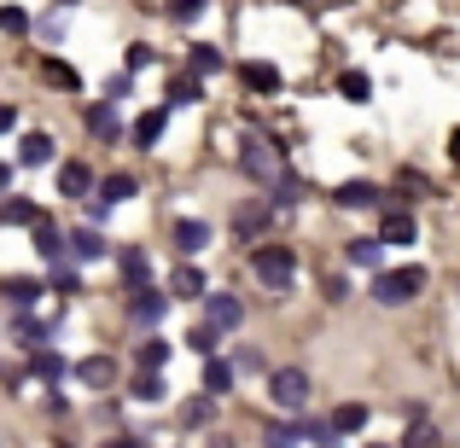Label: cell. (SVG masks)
<instances>
[{
    "instance_id": "obj_9",
    "label": "cell",
    "mask_w": 460,
    "mask_h": 448,
    "mask_svg": "<svg viewBox=\"0 0 460 448\" xmlns=\"http://www.w3.org/2000/svg\"><path fill=\"white\" fill-rule=\"evenodd\" d=\"M239 314H245V309H239V297H210V303H204V321H210L216 332H234Z\"/></svg>"
},
{
    "instance_id": "obj_6",
    "label": "cell",
    "mask_w": 460,
    "mask_h": 448,
    "mask_svg": "<svg viewBox=\"0 0 460 448\" xmlns=\"http://www.w3.org/2000/svg\"><path fill=\"white\" fill-rule=\"evenodd\" d=\"M58 192H65V198H88L93 192V169L88 163H65L58 169Z\"/></svg>"
},
{
    "instance_id": "obj_28",
    "label": "cell",
    "mask_w": 460,
    "mask_h": 448,
    "mask_svg": "<svg viewBox=\"0 0 460 448\" xmlns=\"http://www.w3.org/2000/svg\"><path fill=\"white\" fill-rule=\"evenodd\" d=\"M169 100H175V105H192V100H199V82H187V76H181L175 88H169Z\"/></svg>"
},
{
    "instance_id": "obj_27",
    "label": "cell",
    "mask_w": 460,
    "mask_h": 448,
    "mask_svg": "<svg viewBox=\"0 0 460 448\" xmlns=\"http://www.w3.org/2000/svg\"><path fill=\"white\" fill-rule=\"evenodd\" d=\"M245 82L251 88H280V76H274L269 65H245Z\"/></svg>"
},
{
    "instance_id": "obj_31",
    "label": "cell",
    "mask_w": 460,
    "mask_h": 448,
    "mask_svg": "<svg viewBox=\"0 0 460 448\" xmlns=\"http://www.w3.org/2000/svg\"><path fill=\"white\" fill-rule=\"evenodd\" d=\"M47 76H53V82H65V88H76V70H65L58 58H47Z\"/></svg>"
},
{
    "instance_id": "obj_32",
    "label": "cell",
    "mask_w": 460,
    "mask_h": 448,
    "mask_svg": "<svg viewBox=\"0 0 460 448\" xmlns=\"http://www.w3.org/2000/svg\"><path fill=\"white\" fill-rule=\"evenodd\" d=\"M338 204H379V192L361 187V192H338Z\"/></svg>"
},
{
    "instance_id": "obj_17",
    "label": "cell",
    "mask_w": 460,
    "mask_h": 448,
    "mask_svg": "<svg viewBox=\"0 0 460 448\" xmlns=\"http://www.w3.org/2000/svg\"><path fill=\"white\" fill-rule=\"evenodd\" d=\"M0 292H6V303H12V309H30V303L41 297V280H6Z\"/></svg>"
},
{
    "instance_id": "obj_16",
    "label": "cell",
    "mask_w": 460,
    "mask_h": 448,
    "mask_svg": "<svg viewBox=\"0 0 460 448\" xmlns=\"http://www.w3.org/2000/svg\"><path fill=\"white\" fill-rule=\"evenodd\" d=\"M88 128H93L100 140H117V135H123V123H117L111 105H93V111H88Z\"/></svg>"
},
{
    "instance_id": "obj_13",
    "label": "cell",
    "mask_w": 460,
    "mask_h": 448,
    "mask_svg": "<svg viewBox=\"0 0 460 448\" xmlns=\"http://www.w3.org/2000/svg\"><path fill=\"white\" fill-rule=\"evenodd\" d=\"M204 245H210V227L204 222H175V250L192 257V250H204Z\"/></svg>"
},
{
    "instance_id": "obj_21",
    "label": "cell",
    "mask_w": 460,
    "mask_h": 448,
    "mask_svg": "<svg viewBox=\"0 0 460 448\" xmlns=\"http://www.w3.org/2000/svg\"><path fill=\"white\" fill-rule=\"evenodd\" d=\"M385 239H391V245H408V239H414V215H391V222H385Z\"/></svg>"
},
{
    "instance_id": "obj_25",
    "label": "cell",
    "mask_w": 460,
    "mask_h": 448,
    "mask_svg": "<svg viewBox=\"0 0 460 448\" xmlns=\"http://www.w3.org/2000/svg\"><path fill=\"white\" fill-rule=\"evenodd\" d=\"M361 426H367V408H338L332 431H361Z\"/></svg>"
},
{
    "instance_id": "obj_8",
    "label": "cell",
    "mask_w": 460,
    "mask_h": 448,
    "mask_svg": "<svg viewBox=\"0 0 460 448\" xmlns=\"http://www.w3.org/2000/svg\"><path fill=\"white\" fill-rule=\"evenodd\" d=\"M35 250H41L47 262H58V257L70 250V233H58L53 222H41V215H35Z\"/></svg>"
},
{
    "instance_id": "obj_29",
    "label": "cell",
    "mask_w": 460,
    "mask_h": 448,
    "mask_svg": "<svg viewBox=\"0 0 460 448\" xmlns=\"http://www.w3.org/2000/svg\"><path fill=\"white\" fill-rule=\"evenodd\" d=\"M47 285H53V292H76V268H53V280H47Z\"/></svg>"
},
{
    "instance_id": "obj_26",
    "label": "cell",
    "mask_w": 460,
    "mask_h": 448,
    "mask_svg": "<svg viewBox=\"0 0 460 448\" xmlns=\"http://www.w3.org/2000/svg\"><path fill=\"white\" fill-rule=\"evenodd\" d=\"M135 396H140V402H157V396H164V379H152V367H146L135 379Z\"/></svg>"
},
{
    "instance_id": "obj_1",
    "label": "cell",
    "mask_w": 460,
    "mask_h": 448,
    "mask_svg": "<svg viewBox=\"0 0 460 448\" xmlns=\"http://www.w3.org/2000/svg\"><path fill=\"white\" fill-rule=\"evenodd\" d=\"M420 285H426V268H396V274H379L373 297L379 303H402V297H420Z\"/></svg>"
},
{
    "instance_id": "obj_12",
    "label": "cell",
    "mask_w": 460,
    "mask_h": 448,
    "mask_svg": "<svg viewBox=\"0 0 460 448\" xmlns=\"http://www.w3.org/2000/svg\"><path fill=\"white\" fill-rule=\"evenodd\" d=\"M70 257H82V262H100V257H105V239L93 233V227H76V233H70Z\"/></svg>"
},
{
    "instance_id": "obj_18",
    "label": "cell",
    "mask_w": 460,
    "mask_h": 448,
    "mask_svg": "<svg viewBox=\"0 0 460 448\" xmlns=\"http://www.w3.org/2000/svg\"><path fill=\"white\" fill-rule=\"evenodd\" d=\"M204 391H210V396L234 391V367H227V361H210V367H204Z\"/></svg>"
},
{
    "instance_id": "obj_3",
    "label": "cell",
    "mask_w": 460,
    "mask_h": 448,
    "mask_svg": "<svg viewBox=\"0 0 460 448\" xmlns=\"http://www.w3.org/2000/svg\"><path fill=\"white\" fill-rule=\"evenodd\" d=\"M269 396H274L280 408H297V402L309 396V379H304L297 367H286V373H274V379H269Z\"/></svg>"
},
{
    "instance_id": "obj_33",
    "label": "cell",
    "mask_w": 460,
    "mask_h": 448,
    "mask_svg": "<svg viewBox=\"0 0 460 448\" xmlns=\"http://www.w3.org/2000/svg\"><path fill=\"white\" fill-rule=\"evenodd\" d=\"M12 128H18V111H12V105H0V135H12Z\"/></svg>"
},
{
    "instance_id": "obj_19",
    "label": "cell",
    "mask_w": 460,
    "mask_h": 448,
    "mask_svg": "<svg viewBox=\"0 0 460 448\" xmlns=\"http://www.w3.org/2000/svg\"><path fill=\"white\" fill-rule=\"evenodd\" d=\"M157 135H164V111H146L135 123V146H157Z\"/></svg>"
},
{
    "instance_id": "obj_7",
    "label": "cell",
    "mask_w": 460,
    "mask_h": 448,
    "mask_svg": "<svg viewBox=\"0 0 460 448\" xmlns=\"http://www.w3.org/2000/svg\"><path fill=\"white\" fill-rule=\"evenodd\" d=\"M135 187H140L135 175H111V180H105V187H100V198H93V215H105V210H111V204L135 198Z\"/></svg>"
},
{
    "instance_id": "obj_5",
    "label": "cell",
    "mask_w": 460,
    "mask_h": 448,
    "mask_svg": "<svg viewBox=\"0 0 460 448\" xmlns=\"http://www.w3.org/2000/svg\"><path fill=\"white\" fill-rule=\"evenodd\" d=\"M76 379L88 384V391H111V379H117V361H111V356H88V361L76 367Z\"/></svg>"
},
{
    "instance_id": "obj_4",
    "label": "cell",
    "mask_w": 460,
    "mask_h": 448,
    "mask_svg": "<svg viewBox=\"0 0 460 448\" xmlns=\"http://www.w3.org/2000/svg\"><path fill=\"white\" fill-rule=\"evenodd\" d=\"M257 274L269 285H292V250L274 245V250H257Z\"/></svg>"
},
{
    "instance_id": "obj_35",
    "label": "cell",
    "mask_w": 460,
    "mask_h": 448,
    "mask_svg": "<svg viewBox=\"0 0 460 448\" xmlns=\"http://www.w3.org/2000/svg\"><path fill=\"white\" fill-rule=\"evenodd\" d=\"M449 157H460V135H455V140H449Z\"/></svg>"
},
{
    "instance_id": "obj_36",
    "label": "cell",
    "mask_w": 460,
    "mask_h": 448,
    "mask_svg": "<svg viewBox=\"0 0 460 448\" xmlns=\"http://www.w3.org/2000/svg\"><path fill=\"white\" fill-rule=\"evenodd\" d=\"M58 6H82V0H58Z\"/></svg>"
},
{
    "instance_id": "obj_24",
    "label": "cell",
    "mask_w": 460,
    "mask_h": 448,
    "mask_svg": "<svg viewBox=\"0 0 460 448\" xmlns=\"http://www.w3.org/2000/svg\"><path fill=\"white\" fill-rule=\"evenodd\" d=\"M169 361V344L164 338H146V344H140V367H164Z\"/></svg>"
},
{
    "instance_id": "obj_10",
    "label": "cell",
    "mask_w": 460,
    "mask_h": 448,
    "mask_svg": "<svg viewBox=\"0 0 460 448\" xmlns=\"http://www.w3.org/2000/svg\"><path fill=\"white\" fill-rule=\"evenodd\" d=\"M30 373H35V379H41V384H58V379H65V373H70V361L65 356H58V349H35V361H30Z\"/></svg>"
},
{
    "instance_id": "obj_14",
    "label": "cell",
    "mask_w": 460,
    "mask_h": 448,
    "mask_svg": "<svg viewBox=\"0 0 460 448\" xmlns=\"http://www.w3.org/2000/svg\"><path fill=\"white\" fill-rule=\"evenodd\" d=\"M12 332H18L30 349H41L47 338H53V326H47V321H35V314H18V321H12Z\"/></svg>"
},
{
    "instance_id": "obj_22",
    "label": "cell",
    "mask_w": 460,
    "mask_h": 448,
    "mask_svg": "<svg viewBox=\"0 0 460 448\" xmlns=\"http://www.w3.org/2000/svg\"><path fill=\"white\" fill-rule=\"evenodd\" d=\"M123 274L128 285H146V250H123Z\"/></svg>"
},
{
    "instance_id": "obj_15",
    "label": "cell",
    "mask_w": 460,
    "mask_h": 448,
    "mask_svg": "<svg viewBox=\"0 0 460 448\" xmlns=\"http://www.w3.org/2000/svg\"><path fill=\"white\" fill-rule=\"evenodd\" d=\"M35 215H41V210H35L30 198H0V222H6V227H23V222L35 227Z\"/></svg>"
},
{
    "instance_id": "obj_30",
    "label": "cell",
    "mask_w": 460,
    "mask_h": 448,
    "mask_svg": "<svg viewBox=\"0 0 460 448\" xmlns=\"http://www.w3.org/2000/svg\"><path fill=\"white\" fill-rule=\"evenodd\" d=\"M199 12H204V0H175V6H169V18L187 23V18H199Z\"/></svg>"
},
{
    "instance_id": "obj_11",
    "label": "cell",
    "mask_w": 460,
    "mask_h": 448,
    "mask_svg": "<svg viewBox=\"0 0 460 448\" xmlns=\"http://www.w3.org/2000/svg\"><path fill=\"white\" fill-rule=\"evenodd\" d=\"M18 163H30V169L53 163V135H23V146H18Z\"/></svg>"
},
{
    "instance_id": "obj_23",
    "label": "cell",
    "mask_w": 460,
    "mask_h": 448,
    "mask_svg": "<svg viewBox=\"0 0 460 448\" xmlns=\"http://www.w3.org/2000/svg\"><path fill=\"white\" fill-rule=\"evenodd\" d=\"M0 30H6V35H23V30H30V12H23V6H0Z\"/></svg>"
},
{
    "instance_id": "obj_34",
    "label": "cell",
    "mask_w": 460,
    "mask_h": 448,
    "mask_svg": "<svg viewBox=\"0 0 460 448\" xmlns=\"http://www.w3.org/2000/svg\"><path fill=\"white\" fill-rule=\"evenodd\" d=\"M12 187V163H0V192H6Z\"/></svg>"
},
{
    "instance_id": "obj_2",
    "label": "cell",
    "mask_w": 460,
    "mask_h": 448,
    "mask_svg": "<svg viewBox=\"0 0 460 448\" xmlns=\"http://www.w3.org/2000/svg\"><path fill=\"white\" fill-rule=\"evenodd\" d=\"M128 321H135V326H157V321H164V292H152V285H128Z\"/></svg>"
},
{
    "instance_id": "obj_20",
    "label": "cell",
    "mask_w": 460,
    "mask_h": 448,
    "mask_svg": "<svg viewBox=\"0 0 460 448\" xmlns=\"http://www.w3.org/2000/svg\"><path fill=\"white\" fill-rule=\"evenodd\" d=\"M175 297H204V274L199 268H175Z\"/></svg>"
}]
</instances>
